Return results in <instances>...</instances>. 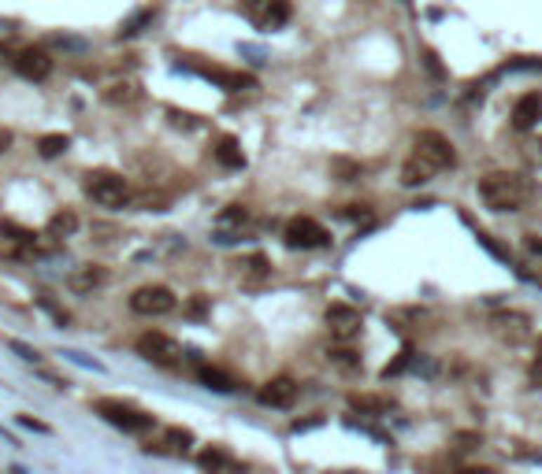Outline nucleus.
Wrapping results in <instances>:
<instances>
[{"mask_svg": "<svg viewBox=\"0 0 542 474\" xmlns=\"http://www.w3.org/2000/svg\"><path fill=\"white\" fill-rule=\"evenodd\" d=\"M480 201L487 208H494V212H520V208L531 201V182L524 175H505V170H498V175H487L480 182Z\"/></svg>", "mask_w": 542, "mask_h": 474, "instance_id": "1", "label": "nucleus"}, {"mask_svg": "<svg viewBox=\"0 0 542 474\" xmlns=\"http://www.w3.org/2000/svg\"><path fill=\"white\" fill-rule=\"evenodd\" d=\"M86 196L97 201L100 208H123L126 196H131V186H126L123 175H112V170H93L86 178Z\"/></svg>", "mask_w": 542, "mask_h": 474, "instance_id": "2", "label": "nucleus"}, {"mask_svg": "<svg viewBox=\"0 0 542 474\" xmlns=\"http://www.w3.org/2000/svg\"><path fill=\"white\" fill-rule=\"evenodd\" d=\"M97 415L100 419H108L112 426H119L126 433H145L152 426V415L149 412H141V407L134 404H126V400H97Z\"/></svg>", "mask_w": 542, "mask_h": 474, "instance_id": "3", "label": "nucleus"}, {"mask_svg": "<svg viewBox=\"0 0 542 474\" xmlns=\"http://www.w3.org/2000/svg\"><path fill=\"white\" fill-rule=\"evenodd\" d=\"M412 156L423 163H431L435 170H446V167H454V144H449L438 130H420L416 141H412Z\"/></svg>", "mask_w": 542, "mask_h": 474, "instance_id": "4", "label": "nucleus"}, {"mask_svg": "<svg viewBox=\"0 0 542 474\" xmlns=\"http://www.w3.org/2000/svg\"><path fill=\"white\" fill-rule=\"evenodd\" d=\"M138 356H145V360L157 363V367H175L183 360V345H178L175 337L160 334V330H149V334L138 337Z\"/></svg>", "mask_w": 542, "mask_h": 474, "instance_id": "5", "label": "nucleus"}, {"mask_svg": "<svg viewBox=\"0 0 542 474\" xmlns=\"http://www.w3.org/2000/svg\"><path fill=\"white\" fill-rule=\"evenodd\" d=\"M282 241H286L290 248H327V245H331V233H327V226H319L316 219L298 215V219L286 222V230H282Z\"/></svg>", "mask_w": 542, "mask_h": 474, "instance_id": "6", "label": "nucleus"}, {"mask_svg": "<svg viewBox=\"0 0 542 474\" xmlns=\"http://www.w3.org/2000/svg\"><path fill=\"white\" fill-rule=\"evenodd\" d=\"M131 308L138 315H145V319H157V315L175 311V293L167 285H141L131 297Z\"/></svg>", "mask_w": 542, "mask_h": 474, "instance_id": "7", "label": "nucleus"}, {"mask_svg": "<svg viewBox=\"0 0 542 474\" xmlns=\"http://www.w3.org/2000/svg\"><path fill=\"white\" fill-rule=\"evenodd\" d=\"M360 326H364V319H360L357 308H350V304H331L327 308V330H331L334 341H342V345L353 341L360 334Z\"/></svg>", "mask_w": 542, "mask_h": 474, "instance_id": "8", "label": "nucleus"}, {"mask_svg": "<svg viewBox=\"0 0 542 474\" xmlns=\"http://www.w3.org/2000/svg\"><path fill=\"white\" fill-rule=\"evenodd\" d=\"M15 71L22 78H30V82H41V78L53 74V60H48L45 48H22L15 56Z\"/></svg>", "mask_w": 542, "mask_h": 474, "instance_id": "9", "label": "nucleus"}, {"mask_svg": "<svg viewBox=\"0 0 542 474\" xmlns=\"http://www.w3.org/2000/svg\"><path fill=\"white\" fill-rule=\"evenodd\" d=\"M298 400V381L293 378H271L260 389V404L264 407H290Z\"/></svg>", "mask_w": 542, "mask_h": 474, "instance_id": "10", "label": "nucleus"}, {"mask_svg": "<svg viewBox=\"0 0 542 474\" xmlns=\"http://www.w3.org/2000/svg\"><path fill=\"white\" fill-rule=\"evenodd\" d=\"M538 118H542V93H527V97L516 100V108H513V126L516 130H531Z\"/></svg>", "mask_w": 542, "mask_h": 474, "instance_id": "11", "label": "nucleus"}, {"mask_svg": "<svg viewBox=\"0 0 542 474\" xmlns=\"http://www.w3.org/2000/svg\"><path fill=\"white\" fill-rule=\"evenodd\" d=\"M197 378L204 381L209 389H216V393H234L238 389V378L234 374H227V371H219V367H197Z\"/></svg>", "mask_w": 542, "mask_h": 474, "instance_id": "12", "label": "nucleus"}, {"mask_svg": "<svg viewBox=\"0 0 542 474\" xmlns=\"http://www.w3.org/2000/svg\"><path fill=\"white\" fill-rule=\"evenodd\" d=\"M216 160L223 167H230V170H242L245 167V152H242V144L234 137H219L216 141Z\"/></svg>", "mask_w": 542, "mask_h": 474, "instance_id": "13", "label": "nucleus"}, {"mask_svg": "<svg viewBox=\"0 0 542 474\" xmlns=\"http://www.w3.org/2000/svg\"><path fill=\"white\" fill-rule=\"evenodd\" d=\"M435 175H438V170H435L431 163H423V160H416V156H409L405 167H402V186H423V182H431Z\"/></svg>", "mask_w": 542, "mask_h": 474, "instance_id": "14", "label": "nucleus"}, {"mask_svg": "<svg viewBox=\"0 0 542 474\" xmlns=\"http://www.w3.org/2000/svg\"><path fill=\"white\" fill-rule=\"evenodd\" d=\"M204 78H216L223 89H230V93H242V89H253V78L249 74H230V71H219V67H201Z\"/></svg>", "mask_w": 542, "mask_h": 474, "instance_id": "15", "label": "nucleus"}, {"mask_svg": "<svg viewBox=\"0 0 542 474\" xmlns=\"http://www.w3.org/2000/svg\"><path fill=\"white\" fill-rule=\"evenodd\" d=\"M108 282V274L105 267H79L71 274V289H79V293H89V289H97V285H105Z\"/></svg>", "mask_w": 542, "mask_h": 474, "instance_id": "16", "label": "nucleus"}, {"mask_svg": "<svg viewBox=\"0 0 542 474\" xmlns=\"http://www.w3.org/2000/svg\"><path fill=\"white\" fill-rule=\"evenodd\" d=\"M71 149V137L67 134H45L41 141H37V152L45 156V160H56V156H63Z\"/></svg>", "mask_w": 542, "mask_h": 474, "instance_id": "17", "label": "nucleus"}, {"mask_svg": "<svg viewBox=\"0 0 542 474\" xmlns=\"http://www.w3.org/2000/svg\"><path fill=\"white\" fill-rule=\"evenodd\" d=\"M74 230H79V215L74 212H56L48 219V237H71Z\"/></svg>", "mask_w": 542, "mask_h": 474, "instance_id": "18", "label": "nucleus"}, {"mask_svg": "<svg viewBox=\"0 0 542 474\" xmlns=\"http://www.w3.org/2000/svg\"><path fill=\"white\" fill-rule=\"evenodd\" d=\"M494 326H498V334L524 337V326H527V319H524V315H498V319H494Z\"/></svg>", "mask_w": 542, "mask_h": 474, "instance_id": "19", "label": "nucleus"}, {"mask_svg": "<svg viewBox=\"0 0 542 474\" xmlns=\"http://www.w3.org/2000/svg\"><path fill=\"white\" fill-rule=\"evenodd\" d=\"M353 412H371V415H383L390 412V400H379V397H353Z\"/></svg>", "mask_w": 542, "mask_h": 474, "instance_id": "20", "label": "nucleus"}, {"mask_svg": "<svg viewBox=\"0 0 542 474\" xmlns=\"http://www.w3.org/2000/svg\"><path fill=\"white\" fill-rule=\"evenodd\" d=\"M167 445H171L175 452H186L190 445H193V433H190V430H178V426H171V430H167Z\"/></svg>", "mask_w": 542, "mask_h": 474, "instance_id": "21", "label": "nucleus"}, {"mask_svg": "<svg viewBox=\"0 0 542 474\" xmlns=\"http://www.w3.org/2000/svg\"><path fill=\"white\" fill-rule=\"evenodd\" d=\"M331 360H334V363H338V367H345V371H357V367H360V360H357V352H353L350 345L334 348V352H331Z\"/></svg>", "mask_w": 542, "mask_h": 474, "instance_id": "22", "label": "nucleus"}, {"mask_svg": "<svg viewBox=\"0 0 542 474\" xmlns=\"http://www.w3.org/2000/svg\"><path fill=\"white\" fill-rule=\"evenodd\" d=\"M331 170L338 175V182H353V178H360V167L350 163V160H331Z\"/></svg>", "mask_w": 542, "mask_h": 474, "instance_id": "23", "label": "nucleus"}, {"mask_svg": "<svg viewBox=\"0 0 542 474\" xmlns=\"http://www.w3.org/2000/svg\"><path fill=\"white\" fill-rule=\"evenodd\" d=\"M0 233H8L11 241H19V245H30L34 241V233L22 230V226H15V222H0Z\"/></svg>", "mask_w": 542, "mask_h": 474, "instance_id": "24", "label": "nucleus"}, {"mask_svg": "<svg viewBox=\"0 0 542 474\" xmlns=\"http://www.w3.org/2000/svg\"><path fill=\"white\" fill-rule=\"evenodd\" d=\"M409 363H412V348H405V352L397 356V360H394L390 367H383V378H394V374H402V371H405Z\"/></svg>", "mask_w": 542, "mask_h": 474, "instance_id": "25", "label": "nucleus"}, {"mask_svg": "<svg viewBox=\"0 0 542 474\" xmlns=\"http://www.w3.org/2000/svg\"><path fill=\"white\" fill-rule=\"evenodd\" d=\"M223 463H227V456H223V452H216V449L201 452V467H204V470H216V467H223Z\"/></svg>", "mask_w": 542, "mask_h": 474, "instance_id": "26", "label": "nucleus"}, {"mask_svg": "<svg viewBox=\"0 0 542 474\" xmlns=\"http://www.w3.org/2000/svg\"><path fill=\"white\" fill-rule=\"evenodd\" d=\"M145 19H152V11H138V15H134L131 22H126V26H123V30H119V34H123V37H131V34H138V26H141V22H145Z\"/></svg>", "mask_w": 542, "mask_h": 474, "instance_id": "27", "label": "nucleus"}, {"mask_svg": "<svg viewBox=\"0 0 542 474\" xmlns=\"http://www.w3.org/2000/svg\"><path fill=\"white\" fill-rule=\"evenodd\" d=\"M480 445V433H457V452H472Z\"/></svg>", "mask_w": 542, "mask_h": 474, "instance_id": "28", "label": "nucleus"}, {"mask_svg": "<svg viewBox=\"0 0 542 474\" xmlns=\"http://www.w3.org/2000/svg\"><path fill=\"white\" fill-rule=\"evenodd\" d=\"M245 267H249V274H256V278H264V274H267V259L264 256H249Z\"/></svg>", "mask_w": 542, "mask_h": 474, "instance_id": "29", "label": "nucleus"}, {"mask_svg": "<svg viewBox=\"0 0 542 474\" xmlns=\"http://www.w3.org/2000/svg\"><path fill=\"white\" fill-rule=\"evenodd\" d=\"M245 219H249V212H245V208H230V212H223V222H245Z\"/></svg>", "mask_w": 542, "mask_h": 474, "instance_id": "30", "label": "nucleus"}, {"mask_svg": "<svg viewBox=\"0 0 542 474\" xmlns=\"http://www.w3.org/2000/svg\"><path fill=\"white\" fill-rule=\"evenodd\" d=\"M527 160H531V163H542V141H531V144H527Z\"/></svg>", "mask_w": 542, "mask_h": 474, "instance_id": "31", "label": "nucleus"}, {"mask_svg": "<svg viewBox=\"0 0 542 474\" xmlns=\"http://www.w3.org/2000/svg\"><path fill=\"white\" fill-rule=\"evenodd\" d=\"M531 381L542 389V356H535V363H531Z\"/></svg>", "mask_w": 542, "mask_h": 474, "instance_id": "32", "label": "nucleus"}, {"mask_svg": "<svg viewBox=\"0 0 542 474\" xmlns=\"http://www.w3.org/2000/svg\"><path fill=\"white\" fill-rule=\"evenodd\" d=\"M345 215H350V219H357V215L368 219V208H364V204H350V208H345Z\"/></svg>", "mask_w": 542, "mask_h": 474, "instance_id": "33", "label": "nucleus"}, {"mask_svg": "<svg viewBox=\"0 0 542 474\" xmlns=\"http://www.w3.org/2000/svg\"><path fill=\"white\" fill-rule=\"evenodd\" d=\"M527 252H531V256H542V237H527Z\"/></svg>", "mask_w": 542, "mask_h": 474, "instance_id": "34", "label": "nucleus"}, {"mask_svg": "<svg viewBox=\"0 0 542 474\" xmlns=\"http://www.w3.org/2000/svg\"><path fill=\"white\" fill-rule=\"evenodd\" d=\"M19 423H22V426H30V430H41V433H48V426H45V423H37V419H30V415H22Z\"/></svg>", "mask_w": 542, "mask_h": 474, "instance_id": "35", "label": "nucleus"}, {"mask_svg": "<svg viewBox=\"0 0 542 474\" xmlns=\"http://www.w3.org/2000/svg\"><path fill=\"white\" fill-rule=\"evenodd\" d=\"M461 474H494V470H490V467H464Z\"/></svg>", "mask_w": 542, "mask_h": 474, "instance_id": "36", "label": "nucleus"}, {"mask_svg": "<svg viewBox=\"0 0 542 474\" xmlns=\"http://www.w3.org/2000/svg\"><path fill=\"white\" fill-rule=\"evenodd\" d=\"M8 144H11V134H8V130H0V152H4Z\"/></svg>", "mask_w": 542, "mask_h": 474, "instance_id": "37", "label": "nucleus"}, {"mask_svg": "<svg viewBox=\"0 0 542 474\" xmlns=\"http://www.w3.org/2000/svg\"><path fill=\"white\" fill-rule=\"evenodd\" d=\"M538 356H542V337H538Z\"/></svg>", "mask_w": 542, "mask_h": 474, "instance_id": "38", "label": "nucleus"}]
</instances>
